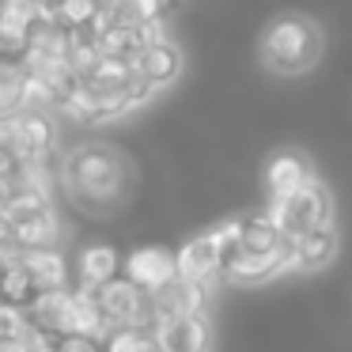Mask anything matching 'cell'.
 <instances>
[{"label":"cell","instance_id":"cell-1","mask_svg":"<svg viewBox=\"0 0 352 352\" xmlns=\"http://www.w3.org/2000/svg\"><path fill=\"white\" fill-rule=\"evenodd\" d=\"M65 182L87 205H114L122 201L125 182H129V170H125V160L114 152L110 144H80L72 148V155L65 160Z\"/></svg>","mask_w":352,"mask_h":352},{"label":"cell","instance_id":"cell-4","mask_svg":"<svg viewBox=\"0 0 352 352\" xmlns=\"http://www.w3.org/2000/svg\"><path fill=\"white\" fill-rule=\"evenodd\" d=\"M12 152L19 163H42L54 152V122L46 110H19L12 114Z\"/></svg>","mask_w":352,"mask_h":352},{"label":"cell","instance_id":"cell-17","mask_svg":"<svg viewBox=\"0 0 352 352\" xmlns=\"http://www.w3.org/2000/svg\"><path fill=\"white\" fill-rule=\"evenodd\" d=\"M160 352H163V349H160Z\"/></svg>","mask_w":352,"mask_h":352},{"label":"cell","instance_id":"cell-9","mask_svg":"<svg viewBox=\"0 0 352 352\" xmlns=\"http://www.w3.org/2000/svg\"><path fill=\"white\" fill-rule=\"evenodd\" d=\"M163 352H208V322L205 314H178V318H163L152 329Z\"/></svg>","mask_w":352,"mask_h":352},{"label":"cell","instance_id":"cell-16","mask_svg":"<svg viewBox=\"0 0 352 352\" xmlns=\"http://www.w3.org/2000/svg\"><path fill=\"white\" fill-rule=\"evenodd\" d=\"M23 326H27V311H23V307H12V303L0 299V349L16 341V337L23 333Z\"/></svg>","mask_w":352,"mask_h":352},{"label":"cell","instance_id":"cell-3","mask_svg":"<svg viewBox=\"0 0 352 352\" xmlns=\"http://www.w3.org/2000/svg\"><path fill=\"white\" fill-rule=\"evenodd\" d=\"M269 216L280 223L284 235H303L311 228H322V223H333V197L329 190L318 182V178H307L299 190L284 193V197H269Z\"/></svg>","mask_w":352,"mask_h":352},{"label":"cell","instance_id":"cell-15","mask_svg":"<svg viewBox=\"0 0 352 352\" xmlns=\"http://www.w3.org/2000/svg\"><path fill=\"white\" fill-rule=\"evenodd\" d=\"M102 352H160V341L144 326H118L107 333Z\"/></svg>","mask_w":352,"mask_h":352},{"label":"cell","instance_id":"cell-2","mask_svg":"<svg viewBox=\"0 0 352 352\" xmlns=\"http://www.w3.org/2000/svg\"><path fill=\"white\" fill-rule=\"evenodd\" d=\"M261 65L280 76H296L307 72L322 54V31L314 19L307 16H280L265 27L261 34Z\"/></svg>","mask_w":352,"mask_h":352},{"label":"cell","instance_id":"cell-13","mask_svg":"<svg viewBox=\"0 0 352 352\" xmlns=\"http://www.w3.org/2000/svg\"><path fill=\"white\" fill-rule=\"evenodd\" d=\"M69 303H72L69 288H42L38 299L27 307V318L38 322L42 329H54V333L65 337V326H69Z\"/></svg>","mask_w":352,"mask_h":352},{"label":"cell","instance_id":"cell-14","mask_svg":"<svg viewBox=\"0 0 352 352\" xmlns=\"http://www.w3.org/2000/svg\"><path fill=\"white\" fill-rule=\"evenodd\" d=\"M23 265L31 269L38 288H65L69 284V261L54 246H31V250H23Z\"/></svg>","mask_w":352,"mask_h":352},{"label":"cell","instance_id":"cell-5","mask_svg":"<svg viewBox=\"0 0 352 352\" xmlns=\"http://www.w3.org/2000/svg\"><path fill=\"white\" fill-rule=\"evenodd\" d=\"M122 273L129 276L133 284H140L144 292H160L178 276V254L167 250V246H137V250L125 258Z\"/></svg>","mask_w":352,"mask_h":352},{"label":"cell","instance_id":"cell-7","mask_svg":"<svg viewBox=\"0 0 352 352\" xmlns=\"http://www.w3.org/2000/svg\"><path fill=\"white\" fill-rule=\"evenodd\" d=\"M178 276L186 280H212V276H223V250L216 231H205V235L190 239V243L178 246Z\"/></svg>","mask_w":352,"mask_h":352},{"label":"cell","instance_id":"cell-8","mask_svg":"<svg viewBox=\"0 0 352 352\" xmlns=\"http://www.w3.org/2000/svg\"><path fill=\"white\" fill-rule=\"evenodd\" d=\"M133 72L137 80H144L148 87L163 91L167 84H175L178 72H182V54H178L175 42H152V46H140L137 57H133Z\"/></svg>","mask_w":352,"mask_h":352},{"label":"cell","instance_id":"cell-12","mask_svg":"<svg viewBox=\"0 0 352 352\" xmlns=\"http://www.w3.org/2000/svg\"><path fill=\"white\" fill-rule=\"evenodd\" d=\"M122 265H125L122 254H118L110 243H91V246H84L80 258H76V276H80V284H87V288H99V284L114 280V276L122 273Z\"/></svg>","mask_w":352,"mask_h":352},{"label":"cell","instance_id":"cell-11","mask_svg":"<svg viewBox=\"0 0 352 352\" xmlns=\"http://www.w3.org/2000/svg\"><path fill=\"white\" fill-rule=\"evenodd\" d=\"M307 178H311V170H307V160L299 152H273L265 170H261V186H265L269 197H284V193L299 190Z\"/></svg>","mask_w":352,"mask_h":352},{"label":"cell","instance_id":"cell-6","mask_svg":"<svg viewBox=\"0 0 352 352\" xmlns=\"http://www.w3.org/2000/svg\"><path fill=\"white\" fill-rule=\"evenodd\" d=\"M205 303H208V284L205 280H186V276H175L167 288L152 292V307H155L152 329L160 326L163 318H178V314H205Z\"/></svg>","mask_w":352,"mask_h":352},{"label":"cell","instance_id":"cell-10","mask_svg":"<svg viewBox=\"0 0 352 352\" xmlns=\"http://www.w3.org/2000/svg\"><path fill=\"white\" fill-rule=\"evenodd\" d=\"M292 269H303V273H314V269L329 265L337 254V228L333 223H322V228H311L303 235H292Z\"/></svg>","mask_w":352,"mask_h":352}]
</instances>
